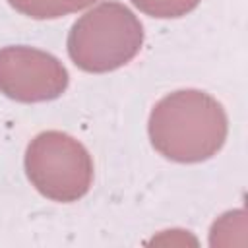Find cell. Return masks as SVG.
Instances as JSON below:
<instances>
[{
  "instance_id": "4",
  "label": "cell",
  "mask_w": 248,
  "mask_h": 248,
  "mask_svg": "<svg viewBox=\"0 0 248 248\" xmlns=\"http://www.w3.org/2000/svg\"><path fill=\"white\" fill-rule=\"evenodd\" d=\"M70 83L66 66L41 48L17 45L0 48V93L19 103L58 99Z\"/></svg>"
},
{
  "instance_id": "3",
  "label": "cell",
  "mask_w": 248,
  "mask_h": 248,
  "mask_svg": "<svg viewBox=\"0 0 248 248\" xmlns=\"http://www.w3.org/2000/svg\"><path fill=\"white\" fill-rule=\"evenodd\" d=\"M23 163L35 190L52 202H78L93 182L89 151L76 138L58 130L37 134L25 149Z\"/></svg>"
},
{
  "instance_id": "5",
  "label": "cell",
  "mask_w": 248,
  "mask_h": 248,
  "mask_svg": "<svg viewBox=\"0 0 248 248\" xmlns=\"http://www.w3.org/2000/svg\"><path fill=\"white\" fill-rule=\"evenodd\" d=\"M97 0H8V4L19 14L33 19H56L66 14L79 12Z\"/></svg>"
},
{
  "instance_id": "6",
  "label": "cell",
  "mask_w": 248,
  "mask_h": 248,
  "mask_svg": "<svg viewBox=\"0 0 248 248\" xmlns=\"http://www.w3.org/2000/svg\"><path fill=\"white\" fill-rule=\"evenodd\" d=\"M132 4L151 17L170 19L190 14L200 4V0H132Z\"/></svg>"
},
{
  "instance_id": "2",
  "label": "cell",
  "mask_w": 248,
  "mask_h": 248,
  "mask_svg": "<svg viewBox=\"0 0 248 248\" xmlns=\"http://www.w3.org/2000/svg\"><path fill=\"white\" fill-rule=\"evenodd\" d=\"M72 62L89 74H107L126 66L143 45V25L136 14L114 0L85 12L68 33Z\"/></svg>"
},
{
  "instance_id": "1",
  "label": "cell",
  "mask_w": 248,
  "mask_h": 248,
  "mask_svg": "<svg viewBox=\"0 0 248 248\" xmlns=\"http://www.w3.org/2000/svg\"><path fill=\"white\" fill-rule=\"evenodd\" d=\"M147 132L151 145L176 163L211 159L225 143L229 120L223 105L205 91L180 89L155 103Z\"/></svg>"
}]
</instances>
